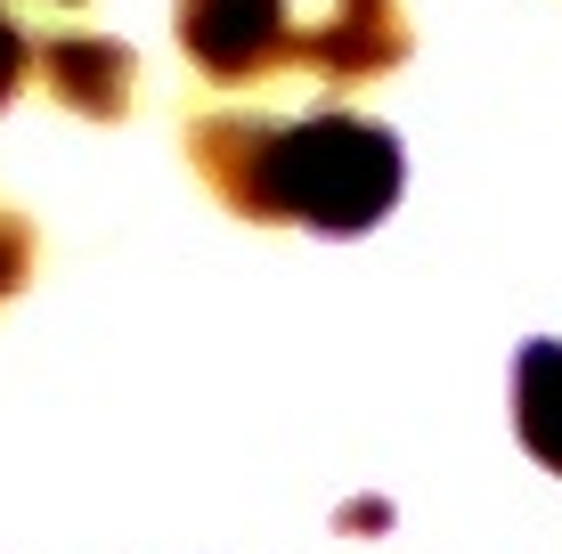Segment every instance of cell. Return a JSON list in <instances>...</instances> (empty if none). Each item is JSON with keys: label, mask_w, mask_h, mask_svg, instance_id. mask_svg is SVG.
<instances>
[{"label": "cell", "mask_w": 562, "mask_h": 554, "mask_svg": "<svg viewBox=\"0 0 562 554\" xmlns=\"http://www.w3.org/2000/svg\"><path fill=\"white\" fill-rule=\"evenodd\" d=\"M180 49L212 82H254L294 57V9L285 0H180Z\"/></svg>", "instance_id": "cell-2"}, {"label": "cell", "mask_w": 562, "mask_h": 554, "mask_svg": "<svg viewBox=\"0 0 562 554\" xmlns=\"http://www.w3.org/2000/svg\"><path fill=\"white\" fill-rule=\"evenodd\" d=\"M25 74H33V42L9 25V16H0V106H9L16 90H25Z\"/></svg>", "instance_id": "cell-7"}, {"label": "cell", "mask_w": 562, "mask_h": 554, "mask_svg": "<svg viewBox=\"0 0 562 554\" xmlns=\"http://www.w3.org/2000/svg\"><path fill=\"white\" fill-rule=\"evenodd\" d=\"M25 278H33V228L16 213H0V302H9Z\"/></svg>", "instance_id": "cell-6"}, {"label": "cell", "mask_w": 562, "mask_h": 554, "mask_svg": "<svg viewBox=\"0 0 562 554\" xmlns=\"http://www.w3.org/2000/svg\"><path fill=\"white\" fill-rule=\"evenodd\" d=\"M33 66H42V90L57 106L90 114V123H114V114H131V82H139V57L123 42H106V33H57V42L33 49Z\"/></svg>", "instance_id": "cell-4"}, {"label": "cell", "mask_w": 562, "mask_h": 554, "mask_svg": "<svg viewBox=\"0 0 562 554\" xmlns=\"http://www.w3.org/2000/svg\"><path fill=\"white\" fill-rule=\"evenodd\" d=\"M514 425L521 449L547 473H562V342H530L514 368Z\"/></svg>", "instance_id": "cell-5"}, {"label": "cell", "mask_w": 562, "mask_h": 554, "mask_svg": "<svg viewBox=\"0 0 562 554\" xmlns=\"http://www.w3.org/2000/svg\"><path fill=\"white\" fill-rule=\"evenodd\" d=\"M188 156L228 213L326 228V237L383 221L400 196V139L359 114H310V123L204 114L188 131Z\"/></svg>", "instance_id": "cell-1"}, {"label": "cell", "mask_w": 562, "mask_h": 554, "mask_svg": "<svg viewBox=\"0 0 562 554\" xmlns=\"http://www.w3.org/2000/svg\"><path fill=\"white\" fill-rule=\"evenodd\" d=\"M408 57V16L400 0H335L310 33H294V66L326 74V82H367Z\"/></svg>", "instance_id": "cell-3"}]
</instances>
